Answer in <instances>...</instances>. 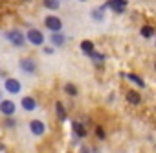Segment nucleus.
Here are the masks:
<instances>
[{
	"label": "nucleus",
	"instance_id": "nucleus-21",
	"mask_svg": "<svg viewBox=\"0 0 156 153\" xmlns=\"http://www.w3.org/2000/svg\"><path fill=\"white\" fill-rule=\"evenodd\" d=\"M96 135H98L99 138H103V136H105V131H103L101 127H98V129H96Z\"/></svg>",
	"mask_w": 156,
	"mask_h": 153
},
{
	"label": "nucleus",
	"instance_id": "nucleus-9",
	"mask_svg": "<svg viewBox=\"0 0 156 153\" xmlns=\"http://www.w3.org/2000/svg\"><path fill=\"white\" fill-rule=\"evenodd\" d=\"M20 66H22V70H26V72H33V70H35V61H33V59H22V61H20Z\"/></svg>",
	"mask_w": 156,
	"mask_h": 153
},
{
	"label": "nucleus",
	"instance_id": "nucleus-3",
	"mask_svg": "<svg viewBox=\"0 0 156 153\" xmlns=\"http://www.w3.org/2000/svg\"><path fill=\"white\" fill-rule=\"evenodd\" d=\"M44 24H46V28H48V30H51V32H61V28H62L61 19H59V17H53V15L46 17Z\"/></svg>",
	"mask_w": 156,
	"mask_h": 153
},
{
	"label": "nucleus",
	"instance_id": "nucleus-1",
	"mask_svg": "<svg viewBox=\"0 0 156 153\" xmlns=\"http://www.w3.org/2000/svg\"><path fill=\"white\" fill-rule=\"evenodd\" d=\"M6 37H8V41L9 43H13L15 46H24V35L19 32V30H9L8 33H6Z\"/></svg>",
	"mask_w": 156,
	"mask_h": 153
},
{
	"label": "nucleus",
	"instance_id": "nucleus-10",
	"mask_svg": "<svg viewBox=\"0 0 156 153\" xmlns=\"http://www.w3.org/2000/svg\"><path fill=\"white\" fill-rule=\"evenodd\" d=\"M127 100H129V103H132V105H138V103L141 102V96H140L138 92L130 91V92H127Z\"/></svg>",
	"mask_w": 156,
	"mask_h": 153
},
{
	"label": "nucleus",
	"instance_id": "nucleus-12",
	"mask_svg": "<svg viewBox=\"0 0 156 153\" xmlns=\"http://www.w3.org/2000/svg\"><path fill=\"white\" fill-rule=\"evenodd\" d=\"M81 50H83L87 55H90V54L94 52V44H92V41H83V43H81Z\"/></svg>",
	"mask_w": 156,
	"mask_h": 153
},
{
	"label": "nucleus",
	"instance_id": "nucleus-4",
	"mask_svg": "<svg viewBox=\"0 0 156 153\" xmlns=\"http://www.w3.org/2000/svg\"><path fill=\"white\" fill-rule=\"evenodd\" d=\"M108 8H112L116 13H123L125 8H127V0H108L107 2Z\"/></svg>",
	"mask_w": 156,
	"mask_h": 153
},
{
	"label": "nucleus",
	"instance_id": "nucleus-19",
	"mask_svg": "<svg viewBox=\"0 0 156 153\" xmlns=\"http://www.w3.org/2000/svg\"><path fill=\"white\" fill-rule=\"evenodd\" d=\"M92 17H94V19H98V21H101V19H103V9L99 8L98 11H94V13H92Z\"/></svg>",
	"mask_w": 156,
	"mask_h": 153
},
{
	"label": "nucleus",
	"instance_id": "nucleus-5",
	"mask_svg": "<svg viewBox=\"0 0 156 153\" xmlns=\"http://www.w3.org/2000/svg\"><path fill=\"white\" fill-rule=\"evenodd\" d=\"M0 113H2V114H6V116H11V114L15 113V103H13L11 100H6V102H2V103H0Z\"/></svg>",
	"mask_w": 156,
	"mask_h": 153
},
{
	"label": "nucleus",
	"instance_id": "nucleus-22",
	"mask_svg": "<svg viewBox=\"0 0 156 153\" xmlns=\"http://www.w3.org/2000/svg\"><path fill=\"white\" fill-rule=\"evenodd\" d=\"M0 149H2V144H0Z\"/></svg>",
	"mask_w": 156,
	"mask_h": 153
},
{
	"label": "nucleus",
	"instance_id": "nucleus-7",
	"mask_svg": "<svg viewBox=\"0 0 156 153\" xmlns=\"http://www.w3.org/2000/svg\"><path fill=\"white\" fill-rule=\"evenodd\" d=\"M30 127H31V133H33V135H42V133H44V124L39 122V120H33V122L30 124Z\"/></svg>",
	"mask_w": 156,
	"mask_h": 153
},
{
	"label": "nucleus",
	"instance_id": "nucleus-11",
	"mask_svg": "<svg viewBox=\"0 0 156 153\" xmlns=\"http://www.w3.org/2000/svg\"><path fill=\"white\" fill-rule=\"evenodd\" d=\"M22 107H24L26 111H33V109L37 107V103H35V100H33V98H30V96H28V98H22Z\"/></svg>",
	"mask_w": 156,
	"mask_h": 153
},
{
	"label": "nucleus",
	"instance_id": "nucleus-18",
	"mask_svg": "<svg viewBox=\"0 0 156 153\" xmlns=\"http://www.w3.org/2000/svg\"><path fill=\"white\" fill-rule=\"evenodd\" d=\"M64 91H66L68 94H72V96H75V94H77V89H75V87H73L72 83H68V85L64 87Z\"/></svg>",
	"mask_w": 156,
	"mask_h": 153
},
{
	"label": "nucleus",
	"instance_id": "nucleus-23",
	"mask_svg": "<svg viewBox=\"0 0 156 153\" xmlns=\"http://www.w3.org/2000/svg\"><path fill=\"white\" fill-rule=\"evenodd\" d=\"M26 2H30V0H26Z\"/></svg>",
	"mask_w": 156,
	"mask_h": 153
},
{
	"label": "nucleus",
	"instance_id": "nucleus-20",
	"mask_svg": "<svg viewBox=\"0 0 156 153\" xmlns=\"http://www.w3.org/2000/svg\"><path fill=\"white\" fill-rule=\"evenodd\" d=\"M90 57H94L96 61H103V59H105V55H99V54H96V52H92V54H90Z\"/></svg>",
	"mask_w": 156,
	"mask_h": 153
},
{
	"label": "nucleus",
	"instance_id": "nucleus-17",
	"mask_svg": "<svg viewBox=\"0 0 156 153\" xmlns=\"http://www.w3.org/2000/svg\"><path fill=\"white\" fill-rule=\"evenodd\" d=\"M55 107H57V116H59L61 120H64V118H66V113H64V107L61 105V102H57Z\"/></svg>",
	"mask_w": 156,
	"mask_h": 153
},
{
	"label": "nucleus",
	"instance_id": "nucleus-6",
	"mask_svg": "<svg viewBox=\"0 0 156 153\" xmlns=\"http://www.w3.org/2000/svg\"><path fill=\"white\" fill-rule=\"evenodd\" d=\"M6 89H8V92L17 94V92L20 91V83H19L17 80H6Z\"/></svg>",
	"mask_w": 156,
	"mask_h": 153
},
{
	"label": "nucleus",
	"instance_id": "nucleus-8",
	"mask_svg": "<svg viewBox=\"0 0 156 153\" xmlns=\"http://www.w3.org/2000/svg\"><path fill=\"white\" fill-rule=\"evenodd\" d=\"M64 39H66L64 35H61L59 32H53L50 41H51V44H55V46H62V44H64Z\"/></svg>",
	"mask_w": 156,
	"mask_h": 153
},
{
	"label": "nucleus",
	"instance_id": "nucleus-2",
	"mask_svg": "<svg viewBox=\"0 0 156 153\" xmlns=\"http://www.w3.org/2000/svg\"><path fill=\"white\" fill-rule=\"evenodd\" d=\"M26 39H28L31 44H35V46H39V44L44 43V35H42V32H39V30H35V28H30Z\"/></svg>",
	"mask_w": 156,
	"mask_h": 153
},
{
	"label": "nucleus",
	"instance_id": "nucleus-16",
	"mask_svg": "<svg viewBox=\"0 0 156 153\" xmlns=\"http://www.w3.org/2000/svg\"><path fill=\"white\" fill-rule=\"evenodd\" d=\"M44 6L48 9H59V0H44Z\"/></svg>",
	"mask_w": 156,
	"mask_h": 153
},
{
	"label": "nucleus",
	"instance_id": "nucleus-13",
	"mask_svg": "<svg viewBox=\"0 0 156 153\" xmlns=\"http://www.w3.org/2000/svg\"><path fill=\"white\" fill-rule=\"evenodd\" d=\"M127 78H129L130 81H134V83H136L138 87H145V81H143V80L140 78V76H134V74H129V76H127Z\"/></svg>",
	"mask_w": 156,
	"mask_h": 153
},
{
	"label": "nucleus",
	"instance_id": "nucleus-14",
	"mask_svg": "<svg viewBox=\"0 0 156 153\" xmlns=\"http://www.w3.org/2000/svg\"><path fill=\"white\" fill-rule=\"evenodd\" d=\"M141 35H143L145 39L152 37V35H154V28H152V26H143V28H141Z\"/></svg>",
	"mask_w": 156,
	"mask_h": 153
},
{
	"label": "nucleus",
	"instance_id": "nucleus-15",
	"mask_svg": "<svg viewBox=\"0 0 156 153\" xmlns=\"http://www.w3.org/2000/svg\"><path fill=\"white\" fill-rule=\"evenodd\" d=\"M73 131L79 135V136H85V135H87V129H85L79 122H75V124H73Z\"/></svg>",
	"mask_w": 156,
	"mask_h": 153
}]
</instances>
